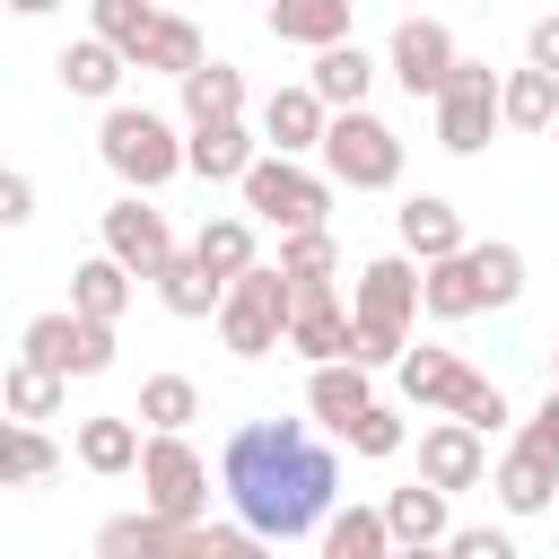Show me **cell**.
<instances>
[{
  "label": "cell",
  "mask_w": 559,
  "mask_h": 559,
  "mask_svg": "<svg viewBox=\"0 0 559 559\" xmlns=\"http://www.w3.org/2000/svg\"><path fill=\"white\" fill-rule=\"evenodd\" d=\"M253 157H262V148H253V131H245V114L192 122V131H183V175H201V183H245Z\"/></svg>",
  "instance_id": "cell-17"
},
{
  "label": "cell",
  "mask_w": 559,
  "mask_h": 559,
  "mask_svg": "<svg viewBox=\"0 0 559 559\" xmlns=\"http://www.w3.org/2000/svg\"><path fill=\"white\" fill-rule=\"evenodd\" d=\"M393 227H402V253H419V262L463 253V210H454V201H437V192H411V201L393 210Z\"/></svg>",
  "instance_id": "cell-21"
},
{
  "label": "cell",
  "mask_w": 559,
  "mask_h": 559,
  "mask_svg": "<svg viewBox=\"0 0 559 559\" xmlns=\"http://www.w3.org/2000/svg\"><path fill=\"white\" fill-rule=\"evenodd\" d=\"M367 402H376V384H367V358H323V367H314V384H306V411H314L332 437H341V428H349Z\"/></svg>",
  "instance_id": "cell-22"
},
{
  "label": "cell",
  "mask_w": 559,
  "mask_h": 559,
  "mask_svg": "<svg viewBox=\"0 0 559 559\" xmlns=\"http://www.w3.org/2000/svg\"><path fill=\"white\" fill-rule=\"evenodd\" d=\"M61 393H70V376H52V367H35V358H17V367L0 376L9 419H52V411H61Z\"/></svg>",
  "instance_id": "cell-33"
},
{
  "label": "cell",
  "mask_w": 559,
  "mask_h": 559,
  "mask_svg": "<svg viewBox=\"0 0 559 559\" xmlns=\"http://www.w3.org/2000/svg\"><path fill=\"white\" fill-rule=\"evenodd\" d=\"M52 70H61V87H70V96H96V105H105V96L122 87L131 52H122V44H105V35H79V44H70Z\"/></svg>",
  "instance_id": "cell-26"
},
{
  "label": "cell",
  "mask_w": 559,
  "mask_h": 559,
  "mask_svg": "<svg viewBox=\"0 0 559 559\" xmlns=\"http://www.w3.org/2000/svg\"><path fill=\"white\" fill-rule=\"evenodd\" d=\"M507 122L515 131H550L559 122V70H542V61L507 70Z\"/></svg>",
  "instance_id": "cell-32"
},
{
  "label": "cell",
  "mask_w": 559,
  "mask_h": 559,
  "mask_svg": "<svg viewBox=\"0 0 559 559\" xmlns=\"http://www.w3.org/2000/svg\"><path fill=\"white\" fill-rule=\"evenodd\" d=\"M236 192H245V210H253L262 227H280V236H288V227H323V210H332V175H306L288 148H262Z\"/></svg>",
  "instance_id": "cell-8"
},
{
  "label": "cell",
  "mask_w": 559,
  "mask_h": 559,
  "mask_svg": "<svg viewBox=\"0 0 559 559\" xmlns=\"http://www.w3.org/2000/svg\"><path fill=\"white\" fill-rule=\"evenodd\" d=\"M445 498H454V489H437V480H411V489H393V498H384V524H393V550H437V542L454 533V515H445Z\"/></svg>",
  "instance_id": "cell-20"
},
{
  "label": "cell",
  "mask_w": 559,
  "mask_h": 559,
  "mask_svg": "<svg viewBox=\"0 0 559 559\" xmlns=\"http://www.w3.org/2000/svg\"><path fill=\"white\" fill-rule=\"evenodd\" d=\"M524 297V253L515 245H463L445 262H428V314L437 323H463L480 306H515Z\"/></svg>",
  "instance_id": "cell-3"
},
{
  "label": "cell",
  "mask_w": 559,
  "mask_h": 559,
  "mask_svg": "<svg viewBox=\"0 0 559 559\" xmlns=\"http://www.w3.org/2000/svg\"><path fill=\"white\" fill-rule=\"evenodd\" d=\"M349 306H358V358L367 367H393L411 349V323L428 314V262L419 253H376L349 280Z\"/></svg>",
  "instance_id": "cell-2"
},
{
  "label": "cell",
  "mask_w": 559,
  "mask_h": 559,
  "mask_svg": "<svg viewBox=\"0 0 559 559\" xmlns=\"http://www.w3.org/2000/svg\"><path fill=\"white\" fill-rule=\"evenodd\" d=\"M323 131H332V105L314 96V79H297V87H271V105H262V148H288V157H306V148H323Z\"/></svg>",
  "instance_id": "cell-16"
},
{
  "label": "cell",
  "mask_w": 559,
  "mask_h": 559,
  "mask_svg": "<svg viewBox=\"0 0 559 559\" xmlns=\"http://www.w3.org/2000/svg\"><path fill=\"white\" fill-rule=\"evenodd\" d=\"M323 175H332L341 192H384V183H402V131L376 122L367 105H341L332 131H323Z\"/></svg>",
  "instance_id": "cell-7"
},
{
  "label": "cell",
  "mask_w": 559,
  "mask_h": 559,
  "mask_svg": "<svg viewBox=\"0 0 559 559\" xmlns=\"http://www.w3.org/2000/svg\"><path fill=\"white\" fill-rule=\"evenodd\" d=\"M288 349L297 358H358V306L332 297V280H297V314H288Z\"/></svg>",
  "instance_id": "cell-13"
},
{
  "label": "cell",
  "mask_w": 559,
  "mask_h": 559,
  "mask_svg": "<svg viewBox=\"0 0 559 559\" xmlns=\"http://www.w3.org/2000/svg\"><path fill=\"white\" fill-rule=\"evenodd\" d=\"M96 157H105L131 192H157L166 175H183V140H175V122H166V114H148V105H105Z\"/></svg>",
  "instance_id": "cell-6"
},
{
  "label": "cell",
  "mask_w": 559,
  "mask_h": 559,
  "mask_svg": "<svg viewBox=\"0 0 559 559\" xmlns=\"http://www.w3.org/2000/svg\"><path fill=\"white\" fill-rule=\"evenodd\" d=\"M52 472H61V445H52L35 419H17V428H9V445H0V480H17V489H26V480H52Z\"/></svg>",
  "instance_id": "cell-34"
},
{
  "label": "cell",
  "mask_w": 559,
  "mask_h": 559,
  "mask_svg": "<svg viewBox=\"0 0 559 559\" xmlns=\"http://www.w3.org/2000/svg\"><path fill=\"white\" fill-rule=\"evenodd\" d=\"M157 297H166V314H183V323H210L218 306H227V280L192 253V245H175L166 262H157Z\"/></svg>",
  "instance_id": "cell-18"
},
{
  "label": "cell",
  "mask_w": 559,
  "mask_h": 559,
  "mask_svg": "<svg viewBox=\"0 0 559 559\" xmlns=\"http://www.w3.org/2000/svg\"><path fill=\"white\" fill-rule=\"evenodd\" d=\"M0 218H9V227H26V218H35V175H26V166H9V175H0Z\"/></svg>",
  "instance_id": "cell-41"
},
{
  "label": "cell",
  "mask_w": 559,
  "mask_h": 559,
  "mask_svg": "<svg viewBox=\"0 0 559 559\" xmlns=\"http://www.w3.org/2000/svg\"><path fill=\"white\" fill-rule=\"evenodd\" d=\"M140 498L157 515H210V463L183 428H148L140 445Z\"/></svg>",
  "instance_id": "cell-11"
},
{
  "label": "cell",
  "mask_w": 559,
  "mask_h": 559,
  "mask_svg": "<svg viewBox=\"0 0 559 559\" xmlns=\"http://www.w3.org/2000/svg\"><path fill=\"white\" fill-rule=\"evenodd\" d=\"M393 376H402V393L419 402V411H454V419H472V428H507L515 411H507V393L489 384V376H472L454 349H402L393 358Z\"/></svg>",
  "instance_id": "cell-4"
},
{
  "label": "cell",
  "mask_w": 559,
  "mask_h": 559,
  "mask_svg": "<svg viewBox=\"0 0 559 559\" xmlns=\"http://www.w3.org/2000/svg\"><path fill=\"white\" fill-rule=\"evenodd\" d=\"M175 87H183V122H227V114H245V70H236V61H201V70H183Z\"/></svg>",
  "instance_id": "cell-29"
},
{
  "label": "cell",
  "mask_w": 559,
  "mask_h": 559,
  "mask_svg": "<svg viewBox=\"0 0 559 559\" xmlns=\"http://www.w3.org/2000/svg\"><path fill=\"white\" fill-rule=\"evenodd\" d=\"M131 419H140V411H96V419H79V463L105 472V480H114V472H140V445H148V437H140Z\"/></svg>",
  "instance_id": "cell-25"
},
{
  "label": "cell",
  "mask_w": 559,
  "mask_h": 559,
  "mask_svg": "<svg viewBox=\"0 0 559 559\" xmlns=\"http://www.w3.org/2000/svg\"><path fill=\"white\" fill-rule=\"evenodd\" d=\"M489 489H498V507H507V515H542V507H550V489H559V463H550L542 445H524V437H515V445L498 454Z\"/></svg>",
  "instance_id": "cell-19"
},
{
  "label": "cell",
  "mask_w": 559,
  "mask_h": 559,
  "mask_svg": "<svg viewBox=\"0 0 559 559\" xmlns=\"http://www.w3.org/2000/svg\"><path fill=\"white\" fill-rule=\"evenodd\" d=\"M445 550H454V559H515V542H507L498 524H463V533H445Z\"/></svg>",
  "instance_id": "cell-39"
},
{
  "label": "cell",
  "mask_w": 559,
  "mask_h": 559,
  "mask_svg": "<svg viewBox=\"0 0 559 559\" xmlns=\"http://www.w3.org/2000/svg\"><path fill=\"white\" fill-rule=\"evenodd\" d=\"M218 489H227V507H236L262 542H306V533H323V515H332L341 463H332V445L314 437V419H245V428L218 445Z\"/></svg>",
  "instance_id": "cell-1"
},
{
  "label": "cell",
  "mask_w": 559,
  "mask_h": 559,
  "mask_svg": "<svg viewBox=\"0 0 559 559\" xmlns=\"http://www.w3.org/2000/svg\"><path fill=\"white\" fill-rule=\"evenodd\" d=\"M87 17H96V35H105V44H122V52H131V70L148 61V44H157V26H166V9H157V0H87Z\"/></svg>",
  "instance_id": "cell-30"
},
{
  "label": "cell",
  "mask_w": 559,
  "mask_h": 559,
  "mask_svg": "<svg viewBox=\"0 0 559 559\" xmlns=\"http://www.w3.org/2000/svg\"><path fill=\"white\" fill-rule=\"evenodd\" d=\"M550 384H559V341H550Z\"/></svg>",
  "instance_id": "cell-44"
},
{
  "label": "cell",
  "mask_w": 559,
  "mask_h": 559,
  "mask_svg": "<svg viewBox=\"0 0 559 559\" xmlns=\"http://www.w3.org/2000/svg\"><path fill=\"white\" fill-rule=\"evenodd\" d=\"M201 61H210V44H201V26H192V17H166L140 70H166V79H183V70H201Z\"/></svg>",
  "instance_id": "cell-37"
},
{
  "label": "cell",
  "mask_w": 559,
  "mask_h": 559,
  "mask_svg": "<svg viewBox=\"0 0 559 559\" xmlns=\"http://www.w3.org/2000/svg\"><path fill=\"white\" fill-rule=\"evenodd\" d=\"M323 550H332V559H384V550H393L384 507H341V515H323Z\"/></svg>",
  "instance_id": "cell-31"
},
{
  "label": "cell",
  "mask_w": 559,
  "mask_h": 559,
  "mask_svg": "<svg viewBox=\"0 0 559 559\" xmlns=\"http://www.w3.org/2000/svg\"><path fill=\"white\" fill-rule=\"evenodd\" d=\"M550 140H559V122H550Z\"/></svg>",
  "instance_id": "cell-45"
},
{
  "label": "cell",
  "mask_w": 559,
  "mask_h": 559,
  "mask_svg": "<svg viewBox=\"0 0 559 559\" xmlns=\"http://www.w3.org/2000/svg\"><path fill=\"white\" fill-rule=\"evenodd\" d=\"M140 419L148 428H192L201 419V384L192 376H148L140 384Z\"/></svg>",
  "instance_id": "cell-35"
},
{
  "label": "cell",
  "mask_w": 559,
  "mask_h": 559,
  "mask_svg": "<svg viewBox=\"0 0 559 559\" xmlns=\"http://www.w3.org/2000/svg\"><path fill=\"white\" fill-rule=\"evenodd\" d=\"M253 227H262L253 210H218V218L192 227V253H201L218 280H245V271H253Z\"/></svg>",
  "instance_id": "cell-27"
},
{
  "label": "cell",
  "mask_w": 559,
  "mask_h": 559,
  "mask_svg": "<svg viewBox=\"0 0 559 559\" xmlns=\"http://www.w3.org/2000/svg\"><path fill=\"white\" fill-rule=\"evenodd\" d=\"M288 314H297V280L280 262H253L245 280H227V306H218V341L236 358H271L288 349Z\"/></svg>",
  "instance_id": "cell-5"
},
{
  "label": "cell",
  "mask_w": 559,
  "mask_h": 559,
  "mask_svg": "<svg viewBox=\"0 0 559 559\" xmlns=\"http://www.w3.org/2000/svg\"><path fill=\"white\" fill-rule=\"evenodd\" d=\"M332 262H341V253H332L323 227H288V236H280V271H288V280H332Z\"/></svg>",
  "instance_id": "cell-38"
},
{
  "label": "cell",
  "mask_w": 559,
  "mask_h": 559,
  "mask_svg": "<svg viewBox=\"0 0 559 559\" xmlns=\"http://www.w3.org/2000/svg\"><path fill=\"white\" fill-rule=\"evenodd\" d=\"M524 52H533V61H542V70H559V17H542V26H533V35H524Z\"/></svg>",
  "instance_id": "cell-42"
},
{
  "label": "cell",
  "mask_w": 559,
  "mask_h": 559,
  "mask_svg": "<svg viewBox=\"0 0 559 559\" xmlns=\"http://www.w3.org/2000/svg\"><path fill=\"white\" fill-rule=\"evenodd\" d=\"M419 480H437V489H480L489 480V428H472V419H428L419 428Z\"/></svg>",
  "instance_id": "cell-14"
},
{
  "label": "cell",
  "mask_w": 559,
  "mask_h": 559,
  "mask_svg": "<svg viewBox=\"0 0 559 559\" xmlns=\"http://www.w3.org/2000/svg\"><path fill=\"white\" fill-rule=\"evenodd\" d=\"M105 253H122L140 280H157V262L175 253V227H166V210H148V192H131V183H122V201L105 210Z\"/></svg>",
  "instance_id": "cell-15"
},
{
  "label": "cell",
  "mask_w": 559,
  "mask_h": 559,
  "mask_svg": "<svg viewBox=\"0 0 559 559\" xmlns=\"http://www.w3.org/2000/svg\"><path fill=\"white\" fill-rule=\"evenodd\" d=\"M341 445H349V454H367V463H384V454H402V445H411V428H402V411L367 402V411L341 428Z\"/></svg>",
  "instance_id": "cell-36"
},
{
  "label": "cell",
  "mask_w": 559,
  "mask_h": 559,
  "mask_svg": "<svg viewBox=\"0 0 559 559\" xmlns=\"http://www.w3.org/2000/svg\"><path fill=\"white\" fill-rule=\"evenodd\" d=\"M306 79H314V96L341 114V105H367V87H376V61H367V52L341 35V44H323V52H314V70H306Z\"/></svg>",
  "instance_id": "cell-28"
},
{
  "label": "cell",
  "mask_w": 559,
  "mask_h": 559,
  "mask_svg": "<svg viewBox=\"0 0 559 559\" xmlns=\"http://www.w3.org/2000/svg\"><path fill=\"white\" fill-rule=\"evenodd\" d=\"M262 17H271V35H280V44L323 52V44H341V35H349L358 0H262Z\"/></svg>",
  "instance_id": "cell-23"
},
{
  "label": "cell",
  "mask_w": 559,
  "mask_h": 559,
  "mask_svg": "<svg viewBox=\"0 0 559 559\" xmlns=\"http://www.w3.org/2000/svg\"><path fill=\"white\" fill-rule=\"evenodd\" d=\"M9 9H17V17H44V9H61V0H9Z\"/></svg>",
  "instance_id": "cell-43"
},
{
  "label": "cell",
  "mask_w": 559,
  "mask_h": 559,
  "mask_svg": "<svg viewBox=\"0 0 559 559\" xmlns=\"http://www.w3.org/2000/svg\"><path fill=\"white\" fill-rule=\"evenodd\" d=\"M454 61H463V52H454V35H445L437 17H402V26H393V44H384V70L402 79V96H411V105H419V96L437 105V96H445V79H454Z\"/></svg>",
  "instance_id": "cell-12"
},
{
  "label": "cell",
  "mask_w": 559,
  "mask_h": 559,
  "mask_svg": "<svg viewBox=\"0 0 559 559\" xmlns=\"http://www.w3.org/2000/svg\"><path fill=\"white\" fill-rule=\"evenodd\" d=\"M498 122H507V79L489 61H454V79L437 96V148L445 157H480Z\"/></svg>",
  "instance_id": "cell-9"
},
{
  "label": "cell",
  "mask_w": 559,
  "mask_h": 559,
  "mask_svg": "<svg viewBox=\"0 0 559 559\" xmlns=\"http://www.w3.org/2000/svg\"><path fill=\"white\" fill-rule=\"evenodd\" d=\"M17 358L52 367V376H105V367H114V323H96V314H79V306H52V314H35V323L17 332Z\"/></svg>",
  "instance_id": "cell-10"
},
{
  "label": "cell",
  "mask_w": 559,
  "mask_h": 559,
  "mask_svg": "<svg viewBox=\"0 0 559 559\" xmlns=\"http://www.w3.org/2000/svg\"><path fill=\"white\" fill-rule=\"evenodd\" d=\"M515 437H524V445H542V454H550V463H559V384H550V393H542V402H533V419H524V428H515Z\"/></svg>",
  "instance_id": "cell-40"
},
{
  "label": "cell",
  "mask_w": 559,
  "mask_h": 559,
  "mask_svg": "<svg viewBox=\"0 0 559 559\" xmlns=\"http://www.w3.org/2000/svg\"><path fill=\"white\" fill-rule=\"evenodd\" d=\"M131 280H140V271H131L122 253H87V262L70 271V306H79V314H96V323H122Z\"/></svg>",
  "instance_id": "cell-24"
}]
</instances>
